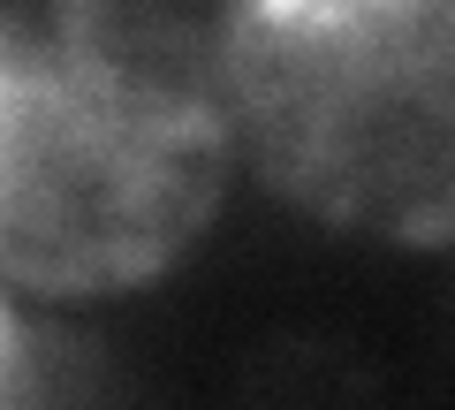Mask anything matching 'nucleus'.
Listing matches in <instances>:
<instances>
[{
    "label": "nucleus",
    "mask_w": 455,
    "mask_h": 410,
    "mask_svg": "<svg viewBox=\"0 0 455 410\" xmlns=\"http://www.w3.org/2000/svg\"><path fill=\"white\" fill-rule=\"evenodd\" d=\"M220 31L175 0H0V281L114 296L220 213Z\"/></svg>",
    "instance_id": "nucleus-1"
},
{
    "label": "nucleus",
    "mask_w": 455,
    "mask_h": 410,
    "mask_svg": "<svg viewBox=\"0 0 455 410\" xmlns=\"http://www.w3.org/2000/svg\"><path fill=\"white\" fill-rule=\"evenodd\" d=\"M235 160L372 244H455V0H228Z\"/></svg>",
    "instance_id": "nucleus-2"
},
{
    "label": "nucleus",
    "mask_w": 455,
    "mask_h": 410,
    "mask_svg": "<svg viewBox=\"0 0 455 410\" xmlns=\"http://www.w3.org/2000/svg\"><path fill=\"white\" fill-rule=\"evenodd\" d=\"M0 410H38V373H31L23 319L8 304V281H0Z\"/></svg>",
    "instance_id": "nucleus-3"
}]
</instances>
